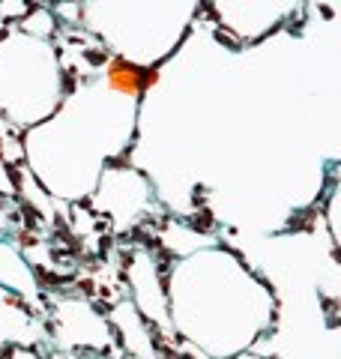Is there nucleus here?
<instances>
[{
    "instance_id": "obj_10",
    "label": "nucleus",
    "mask_w": 341,
    "mask_h": 359,
    "mask_svg": "<svg viewBox=\"0 0 341 359\" xmlns=\"http://www.w3.org/2000/svg\"><path fill=\"white\" fill-rule=\"evenodd\" d=\"M75 285H78V288H75V291H78V297H87V300H93V297H96V288H99V285H96L90 276H78V282H75Z\"/></svg>"
},
{
    "instance_id": "obj_11",
    "label": "nucleus",
    "mask_w": 341,
    "mask_h": 359,
    "mask_svg": "<svg viewBox=\"0 0 341 359\" xmlns=\"http://www.w3.org/2000/svg\"><path fill=\"white\" fill-rule=\"evenodd\" d=\"M18 243H21V249H30V246H36V243H39V234H33V231L21 228V231H18Z\"/></svg>"
},
{
    "instance_id": "obj_6",
    "label": "nucleus",
    "mask_w": 341,
    "mask_h": 359,
    "mask_svg": "<svg viewBox=\"0 0 341 359\" xmlns=\"http://www.w3.org/2000/svg\"><path fill=\"white\" fill-rule=\"evenodd\" d=\"M84 60H87L90 66H96V69L111 63V57H108V51H105V48H87V51H84Z\"/></svg>"
},
{
    "instance_id": "obj_5",
    "label": "nucleus",
    "mask_w": 341,
    "mask_h": 359,
    "mask_svg": "<svg viewBox=\"0 0 341 359\" xmlns=\"http://www.w3.org/2000/svg\"><path fill=\"white\" fill-rule=\"evenodd\" d=\"M3 171H6V177H9L15 195H21V189H24V174H21V168H18L15 162H6V159H3Z\"/></svg>"
},
{
    "instance_id": "obj_20",
    "label": "nucleus",
    "mask_w": 341,
    "mask_h": 359,
    "mask_svg": "<svg viewBox=\"0 0 341 359\" xmlns=\"http://www.w3.org/2000/svg\"><path fill=\"white\" fill-rule=\"evenodd\" d=\"M57 330H60V327H57V321H54V318H48V321H45V333H48V336H57Z\"/></svg>"
},
{
    "instance_id": "obj_15",
    "label": "nucleus",
    "mask_w": 341,
    "mask_h": 359,
    "mask_svg": "<svg viewBox=\"0 0 341 359\" xmlns=\"http://www.w3.org/2000/svg\"><path fill=\"white\" fill-rule=\"evenodd\" d=\"M132 264H135V249H123V252H120V270L129 273Z\"/></svg>"
},
{
    "instance_id": "obj_3",
    "label": "nucleus",
    "mask_w": 341,
    "mask_h": 359,
    "mask_svg": "<svg viewBox=\"0 0 341 359\" xmlns=\"http://www.w3.org/2000/svg\"><path fill=\"white\" fill-rule=\"evenodd\" d=\"M315 219H318V207H309V210H300L297 216H291V225L288 231H315Z\"/></svg>"
},
{
    "instance_id": "obj_21",
    "label": "nucleus",
    "mask_w": 341,
    "mask_h": 359,
    "mask_svg": "<svg viewBox=\"0 0 341 359\" xmlns=\"http://www.w3.org/2000/svg\"><path fill=\"white\" fill-rule=\"evenodd\" d=\"M117 285H126V288H129V273H123V270H117Z\"/></svg>"
},
{
    "instance_id": "obj_14",
    "label": "nucleus",
    "mask_w": 341,
    "mask_h": 359,
    "mask_svg": "<svg viewBox=\"0 0 341 359\" xmlns=\"http://www.w3.org/2000/svg\"><path fill=\"white\" fill-rule=\"evenodd\" d=\"M204 198H207V186H204V183H198V186L192 189V201H195V207H198V210H204V207H207V204H204Z\"/></svg>"
},
{
    "instance_id": "obj_9",
    "label": "nucleus",
    "mask_w": 341,
    "mask_h": 359,
    "mask_svg": "<svg viewBox=\"0 0 341 359\" xmlns=\"http://www.w3.org/2000/svg\"><path fill=\"white\" fill-rule=\"evenodd\" d=\"M216 39H219V42H225V45H228L231 51L243 48V42H240V39H234V33H231V30H228L225 24H216Z\"/></svg>"
},
{
    "instance_id": "obj_17",
    "label": "nucleus",
    "mask_w": 341,
    "mask_h": 359,
    "mask_svg": "<svg viewBox=\"0 0 341 359\" xmlns=\"http://www.w3.org/2000/svg\"><path fill=\"white\" fill-rule=\"evenodd\" d=\"M90 306H93V312H96V315H105V318H108V315H111V309H114L111 303H96V300H93Z\"/></svg>"
},
{
    "instance_id": "obj_4",
    "label": "nucleus",
    "mask_w": 341,
    "mask_h": 359,
    "mask_svg": "<svg viewBox=\"0 0 341 359\" xmlns=\"http://www.w3.org/2000/svg\"><path fill=\"white\" fill-rule=\"evenodd\" d=\"M51 234H54V240H60V243H72L75 240V234H72V228H69V222L63 219V216H54V228H51Z\"/></svg>"
},
{
    "instance_id": "obj_2",
    "label": "nucleus",
    "mask_w": 341,
    "mask_h": 359,
    "mask_svg": "<svg viewBox=\"0 0 341 359\" xmlns=\"http://www.w3.org/2000/svg\"><path fill=\"white\" fill-rule=\"evenodd\" d=\"M18 216H24V228L27 231H33V234H39L42 231V225H45V219H42V213L30 204V201H18Z\"/></svg>"
},
{
    "instance_id": "obj_13",
    "label": "nucleus",
    "mask_w": 341,
    "mask_h": 359,
    "mask_svg": "<svg viewBox=\"0 0 341 359\" xmlns=\"http://www.w3.org/2000/svg\"><path fill=\"white\" fill-rule=\"evenodd\" d=\"M321 309L327 312V318H333V315H339L341 303L336 300V297H324V300H321Z\"/></svg>"
},
{
    "instance_id": "obj_16",
    "label": "nucleus",
    "mask_w": 341,
    "mask_h": 359,
    "mask_svg": "<svg viewBox=\"0 0 341 359\" xmlns=\"http://www.w3.org/2000/svg\"><path fill=\"white\" fill-rule=\"evenodd\" d=\"M75 210H84V213L96 216V210H93V198H90V195H87V198H81V201H75Z\"/></svg>"
},
{
    "instance_id": "obj_19",
    "label": "nucleus",
    "mask_w": 341,
    "mask_h": 359,
    "mask_svg": "<svg viewBox=\"0 0 341 359\" xmlns=\"http://www.w3.org/2000/svg\"><path fill=\"white\" fill-rule=\"evenodd\" d=\"M6 303H9V306H15V309H21V303H24V300H21V294L9 291V294H6Z\"/></svg>"
},
{
    "instance_id": "obj_18",
    "label": "nucleus",
    "mask_w": 341,
    "mask_h": 359,
    "mask_svg": "<svg viewBox=\"0 0 341 359\" xmlns=\"http://www.w3.org/2000/svg\"><path fill=\"white\" fill-rule=\"evenodd\" d=\"M39 300H42L45 312H54V300H51V294H48V291H39Z\"/></svg>"
},
{
    "instance_id": "obj_8",
    "label": "nucleus",
    "mask_w": 341,
    "mask_h": 359,
    "mask_svg": "<svg viewBox=\"0 0 341 359\" xmlns=\"http://www.w3.org/2000/svg\"><path fill=\"white\" fill-rule=\"evenodd\" d=\"M78 78H81V75H78V66H66V69H63V93H66V96L78 90Z\"/></svg>"
},
{
    "instance_id": "obj_12",
    "label": "nucleus",
    "mask_w": 341,
    "mask_h": 359,
    "mask_svg": "<svg viewBox=\"0 0 341 359\" xmlns=\"http://www.w3.org/2000/svg\"><path fill=\"white\" fill-rule=\"evenodd\" d=\"M108 333H111V339H114L117 351H123V354H126V339H123V333H120V327H117L114 321H108Z\"/></svg>"
},
{
    "instance_id": "obj_22",
    "label": "nucleus",
    "mask_w": 341,
    "mask_h": 359,
    "mask_svg": "<svg viewBox=\"0 0 341 359\" xmlns=\"http://www.w3.org/2000/svg\"><path fill=\"white\" fill-rule=\"evenodd\" d=\"M6 36H9V27H0V42H3Z\"/></svg>"
},
{
    "instance_id": "obj_1",
    "label": "nucleus",
    "mask_w": 341,
    "mask_h": 359,
    "mask_svg": "<svg viewBox=\"0 0 341 359\" xmlns=\"http://www.w3.org/2000/svg\"><path fill=\"white\" fill-rule=\"evenodd\" d=\"M183 225L189 228V231H195V234H216V228H219V222H216V216L204 207V210H198L195 216H189V219H183Z\"/></svg>"
},
{
    "instance_id": "obj_7",
    "label": "nucleus",
    "mask_w": 341,
    "mask_h": 359,
    "mask_svg": "<svg viewBox=\"0 0 341 359\" xmlns=\"http://www.w3.org/2000/svg\"><path fill=\"white\" fill-rule=\"evenodd\" d=\"M51 261H54L57 267H72V264H75V255H72L66 246H51Z\"/></svg>"
}]
</instances>
